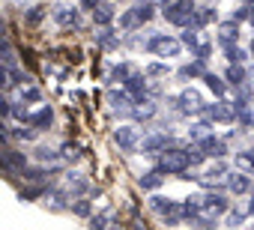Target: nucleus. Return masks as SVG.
Returning <instances> with one entry per match:
<instances>
[{
  "label": "nucleus",
  "instance_id": "nucleus-1",
  "mask_svg": "<svg viewBox=\"0 0 254 230\" xmlns=\"http://www.w3.org/2000/svg\"><path fill=\"white\" fill-rule=\"evenodd\" d=\"M165 18L171 24H177V27H186V24H191L197 18V9H194L191 0H174V3L165 6Z\"/></svg>",
  "mask_w": 254,
  "mask_h": 230
},
{
  "label": "nucleus",
  "instance_id": "nucleus-2",
  "mask_svg": "<svg viewBox=\"0 0 254 230\" xmlns=\"http://www.w3.org/2000/svg\"><path fill=\"white\" fill-rule=\"evenodd\" d=\"M189 165H191L189 150H165L159 156V171L162 173H183Z\"/></svg>",
  "mask_w": 254,
  "mask_h": 230
},
{
  "label": "nucleus",
  "instance_id": "nucleus-3",
  "mask_svg": "<svg viewBox=\"0 0 254 230\" xmlns=\"http://www.w3.org/2000/svg\"><path fill=\"white\" fill-rule=\"evenodd\" d=\"M150 18H153V3H150V0H141V3H135L129 12L120 18V24H123L126 30H135L138 24H144V21H150Z\"/></svg>",
  "mask_w": 254,
  "mask_h": 230
},
{
  "label": "nucleus",
  "instance_id": "nucleus-4",
  "mask_svg": "<svg viewBox=\"0 0 254 230\" xmlns=\"http://www.w3.org/2000/svg\"><path fill=\"white\" fill-rule=\"evenodd\" d=\"M180 48H183V42L174 39V36H165V33H159V36L150 39V51L159 54V57H177Z\"/></svg>",
  "mask_w": 254,
  "mask_h": 230
},
{
  "label": "nucleus",
  "instance_id": "nucleus-5",
  "mask_svg": "<svg viewBox=\"0 0 254 230\" xmlns=\"http://www.w3.org/2000/svg\"><path fill=\"white\" fill-rule=\"evenodd\" d=\"M224 209H227L224 194H206V197H200V221H212Z\"/></svg>",
  "mask_w": 254,
  "mask_h": 230
},
{
  "label": "nucleus",
  "instance_id": "nucleus-6",
  "mask_svg": "<svg viewBox=\"0 0 254 230\" xmlns=\"http://www.w3.org/2000/svg\"><path fill=\"white\" fill-rule=\"evenodd\" d=\"M114 141H117V147H120V150H126V153H132V150L141 144V138H138V129H132V126H123V129H117V132H114Z\"/></svg>",
  "mask_w": 254,
  "mask_h": 230
},
{
  "label": "nucleus",
  "instance_id": "nucleus-7",
  "mask_svg": "<svg viewBox=\"0 0 254 230\" xmlns=\"http://www.w3.org/2000/svg\"><path fill=\"white\" fill-rule=\"evenodd\" d=\"M177 102H180V111H183V114H197V111H203V99H200L197 90H183Z\"/></svg>",
  "mask_w": 254,
  "mask_h": 230
},
{
  "label": "nucleus",
  "instance_id": "nucleus-8",
  "mask_svg": "<svg viewBox=\"0 0 254 230\" xmlns=\"http://www.w3.org/2000/svg\"><path fill=\"white\" fill-rule=\"evenodd\" d=\"M206 117L215 120V123H230V120L236 117V111H233L227 102H218V105H209V108H206Z\"/></svg>",
  "mask_w": 254,
  "mask_h": 230
},
{
  "label": "nucleus",
  "instance_id": "nucleus-9",
  "mask_svg": "<svg viewBox=\"0 0 254 230\" xmlns=\"http://www.w3.org/2000/svg\"><path fill=\"white\" fill-rule=\"evenodd\" d=\"M3 165H6V171H9V173H15V171H21V173H24L27 159H24V153H18V150L6 147V150H3Z\"/></svg>",
  "mask_w": 254,
  "mask_h": 230
},
{
  "label": "nucleus",
  "instance_id": "nucleus-10",
  "mask_svg": "<svg viewBox=\"0 0 254 230\" xmlns=\"http://www.w3.org/2000/svg\"><path fill=\"white\" fill-rule=\"evenodd\" d=\"M108 102L114 105V111H132V105H138L132 99V93H123V90H111L108 93Z\"/></svg>",
  "mask_w": 254,
  "mask_h": 230
},
{
  "label": "nucleus",
  "instance_id": "nucleus-11",
  "mask_svg": "<svg viewBox=\"0 0 254 230\" xmlns=\"http://www.w3.org/2000/svg\"><path fill=\"white\" fill-rule=\"evenodd\" d=\"M126 90L132 93V99H135V102H144V93H147V78L135 72L129 81H126Z\"/></svg>",
  "mask_w": 254,
  "mask_h": 230
},
{
  "label": "nucleus",
  "instance_id": "nucleus-12",
  "mask_svg": "<svg viewBox=\"0 0 254 230\" xmlns=\"http://www.w3.org/2000/svg\"><path fill=\"white\" fill-rule=\"evenodd\" d=\"M54 21H57V24H63V27H78V9L57 6V9H54Z\"/></svg>",
  "mask_w": 254,
  "mask_h": 230
},
{
  "label": "nucleus",
  "instance_id": "nucleus-13",
  "mask_svg": "<svg viewBox=\"0 0 254 230\" xmlns=\"http://www.w3.org/2000/svg\"><path fill=\"white\" fill-rule=\"evenodd\" d=\"M197 179H200L203 185H215L218 179H227V168H224V165H212V168H209V171H203Z\"/></svg>",
  "mask_w": 254,
  "mask_h": 230
},
{
  "label": "nucleus",
  "instance_id": "nucleus-14",
  "mask_svg": "<svg viewBox=\"0 0 254 230\" xmlns=\"http://www.w3.org/2000/svg\"><path fill=\"white\" fill-rule=\"evenodd\" d=\"M227 188H230L233 194H245V191L251 188V179H248L242 171H236L233 176H227Z\"/></svg>",
  "mask_w": 254,
  "mask_h": 230
},
{
  "label": "nucleus",
  "instance_id": "nucleus-15",
  "mask_svg": "<svg viewBox=\"0 0 254 230\" xmlns=\"http://www.w3.org/2000/svg\"><path fill=\"white\" fill-rule=\"evenodd\" d=\"M197 147H200V153H203V156H215V159H218V156H224V141H218V138H212V135H209L206 141H200Z\"/></svg>",
  "mask_w": 254,
  "mask_h": 230
},
{
  "label": "nucleus",
  "instance_id": "nucleus-16",
  "mask_svg": "<svg viewBox=\"0 0 254 230\" xmlns=\"http://www.w3.org/2000/svg\"><path fill=\"white\" fill-rule=\"evenodd\" d=\"M236 39H239L236 24H224V27H221V33H218V42L224 45V51H227V48H236Z\"/></svg>",
  "mask_w": 254,
  "mask_h": 230
},
{
  "label": "nucleus",
  "instance_id": "nucleus-17",
  "mask_svg": "<svg viewBox=\"0 0 254 230\" xmlns=\"http://www.w3.org/2000/svg\"><path fill=\"white\" fill-rule=\"evenodd\" d=\"M93 21H96V24H102V27H108V24L114 21V9H111L108 3H99V6L93 9Z\"/></svg>",
  "mask_w": 254,
  "mask_h": 230
},
{
  "label": "nucleus",
  "instance_id": "nucleus-18",
  "mask_svg": "<svg viewBox=\"0 0 254 230\" xmlns=\"http://www.w3.org/2000/svg\"><path fill=\"white\" fill-rule=\"evenodd\" d=\"M84 188H87V179L81 173H69L66 176V194H81Z\"/></svg>",
  "mask_w": 254,
  "mask_h": 230
},
{
  "label": "nucleus",
  "instance_id": "nucleus-19",
  "mask_svg": "<svg viewBox=\"0 0 254 230\" xmlns=\"http://www.w3.org/2000/svg\"><path fill=\"white\" fill-rule=\"evenodd\" d=\"M165 150H168V138H162V135H153L144 141V153H165Z\"/></svg>",
  "mask_w": 254,
  "mask_h": 230
},
{
  "label": "nucleus",
  "instance_id": "nucleus-20",
  "mask_svg": "<svg viewBox=\"0 0 254 230\" xmlns=\"http://www.w3.org/2000/svg\"><path fill=\"white\" fill-rule=\"evenodd\" d=\"M51 123V108H39L33 117H30V126L33 129H42V126H48Z\"/></svg>",
  "mask_w": 254,
  "mask_h": 230
},
{
  "label": "nucleus",
  "instance_id": "nucleus-21",
  "mask_svg": "<svg viewBox=\"0 0 254 230\" xmlns=\"http://www.w3.org/2000/svg\"><path fill=\"white\" fill-rule=\"evenodd\" d=\"M132 114H135L138 120H150L153 114H156V105L153 102H138V108H132Z\"/></svg>",
  "mask_w": 254,
  "mask_h": 230
},
{
  "label": "nucleus",
  "instance_id": "nucleus-22",
  "mask_svg": "<svg viewBox=\"0 0 254 230\" xmlns=\"http://www.w3.org/2000/svg\"><path fill=\"white\" fill-rule=\"evenodd\" d=\"M180 42H183V45H189V48H197V51L206 45V42H200V33H197V30H186Z\"/></svg>",
  "mask_w": 254,
  "mask_h": 230
},
{
  "label": "nucleus",
  "instance_id": "nucleus-23",
  "mask_svg": "<svg viewBox=\"0 0 254 230\" xmlns=\"http://www.w3.org/2000/svg\"><path fill=\"white\" fill-rule=\"evenodd\" d=\"M227 78H230V84L242 87V84H245V69L236 66V63H230V66H227Z\"/></svg>",
  "mask_w": 254,
  "mask_h": 230
},
{
  "label": "nucleus",
  "instance_id": "nucleus-24",
  "mask_svg": "<svg viewBox=\"0 0 254 230\" xmlns=\"http://www.w3.org/2000/svg\"><path fill=\"white\" fill-rule=\"evenodd\" d=\"M159 185H162V171H153V173L141 176V188H159Z\"/></svg>",
  "mask_w": 254,
  "mask_h": 230
},
{
  "label": "nucleus",
  "instance_id": "nucleus-25",
  "mask_svg": "<svg viewBox=\"0 0 254 230\" xmlns=\"http://www.w3.org/2000/svg\"><path fill=\"white\" fill-rule=\"evenodd\" d=\"M18 96H21L24 102H39V99H42V93H39V87H27V84H24V87L18 90Z\"/></svg>",
  "mask_w": 254,
  "mask_h": 230
},
{
  "label": "nucleus",
  "instance_id": "nucleus-26",
  "mask_svg": "<svg viewBox=\"0 0 254 230\" xmlns=\"http://www.w3.org/2000/svg\"><path fill=\"white\" fill-rule=\"evenodd\" d=\"M36 159H39L42 165H57V162H60V156H57L54 150H45V147H42V150H36Z\"/></svg>",
  "mask_w": 254,
  "mask_h": 230
},
{
  "label": "nucleus",
  "instance_id": "nucleus-27",
  "mask_svg": "<svg viewBox=\"0 0 254 230\" xmlns=\"http://www.w3.org/2000/svg\"><path fill=\"white\" fill-rule=\"evenodd\" d=\"M203 81H206V87H209L215 96H224V84H221V78H215V75H203Z\"/></svg>",
  "mask_w": 254,
  "mask_h": 230
},
{
  "label": "nucleus",
  "instance_id": "nucleus-28",
  "mask_svg": "<svg viewBox=\"0 0 254 230\" xmlns=\"http://www.w3.org/2000/svg\"><path fill=\"white\" fill-rule=\"evenodd\" d=\"M132 75H135V72H132L129 66H117V69L111 72V78H114V81H129Z\"/></svg>",
  "mask_w": 254,
  "mask_h": 230
},
{
  "label": "nucleus",
  "instance_id": "nucleus-29",
  "mask_svg": "<svg viewBox=\"0 0 254 230\" xmlns=\"http://www.w3.org/2000/svg\"><path fill=\"white\" fill-rule=\"evenodd\" d=\"M171 206H174V200H165V197H153V209H156V212H162V215H165Z\"/></svg>",
  "mask_w": 254,
  "mask_h": 230
},
{
  "label": "nucleus",
  "instance_id": "nucleus-30",
  "mask_svg": "<svg viewBox=\"0 0 254 230\" xmlns=\"http://www.w3.org/2000/svg\"><path fill=\"white\" fill-rule=\"evenodd\" d=\"M105 224H108V215H96V218L90 221V227H93V230H105Z\"/></svg>",
  "mask_w": 254,
  "mask_h": 230
},
{
  "label": "nucleus",
  "instance_id": "nucleus-31",
  "mask_svg": "<svg viewBox=\"0 0 254 230\" xmlns=\"http://www.w3.org/2000/svg\"><path fill=\"white\" fill-rule=\"evenodd\" d=\"M63 156H66V159H78V150H75L72 144H66V147H63Z\"/></svg>",
  "mask_w": 254,
  "mask_h": 230
},
{
  "label": "nucleus",
  "instance_id": "nucleus-32",
  "mask_svg": "<svg viewBox=\"0 0 254 230\" xmlns=\"http://www.w3.org/2000/svg\"><path fill=\"white\" fill-rule=\"evenodd\" d=\"M242 218H245V215H242V212H230V218H227V221H230V224H233V227H236V224H242Z\"/></svg>",
  "mask_w": 254,
  "mask_h": 230
},
{
  "label": "nucleus",
  "instance_id": "nucleus-33",
  "mask_svg": "<svg viewBox=\"0 0 254 230\" xmlns=\"http://www.w3.org/2000/svg\"><path fill=\"white\" fill-rule=\"evenodd\" d=\"M162 72H165V66H162V63H156V66H150V69H147V75H162Z\"/></svg>",
  "mask_w": 254,
  "mask_h": 230
},
{
  "label": "nucleus",
  "instance_id": "nucleus-34",
  "mask_svg": "<svg viewBox=\"0 0 254 230\" xmlns=\"http://www.w3.org/2000/svg\"><path fill=\"white\" fill-rule=\"evenodd\" d=\"M75 212H78V215H87V212H90V206H87V203H84V200H81V203H78V206H75Z\"/></svg>",
  "mask_w": 254,
  "mask_h": 230
},
{
  "label": "nucleus",
  "instance_id": "nucleus-35",
  "mask_svg": "<svg viewBox=\"0 0 254 230\" xmlns=\"http://www.w3.org/2000/svg\"><path fill=\"white\" fill-rule=\"evenodd\" d=\"M102 45H105V48L114 45V36H111V33H102Z\"/></svg>",
  "mask_w": 254,
  "mask_h": 230
},
{
  "label": "nucleus",
  "instance_id": "nucleus-36",
  "mask_svg": "<svg viewBox=\"0 0 254 230\" xmlns=\"http://www.w3.org/2000/svg\"><path fill=\"white\" fill-rule=\"evenodd\" d=\"M84 6H90V9H96L99 3H96V0H84Z\"/></svg>",
  "mask_w": 254,
  "mask_h": 230
},
{
  "label": "nucleus",
  "instance_id": "nucleus-37",
  "mask_svg": "<svg viewBox=\"0 0 254 230\" xmlns=\"http://www.w3.org/2000/svg\"><path fill=\"white\" fill-rule=\"evenodd\" d=\"M251 215H254V194H251Z\"/></svg>",
  "mask_w": 254,
  "mask_h": 230
},
{
  "label": "nucleus",
  "instance_id": "nucleus-38",
  "mask_svg": "<svg viewBox=\"0 0 254 230\" xmlns=\"http://www.w3.org/2000/svg\"><path fill=\"white\" fill-rule=\"evenodd\" d=\"M251 51H254V45H251Z\"/></svg>",
  "mask_w": 254,
  "mask_h": 230
}]
</instances>
